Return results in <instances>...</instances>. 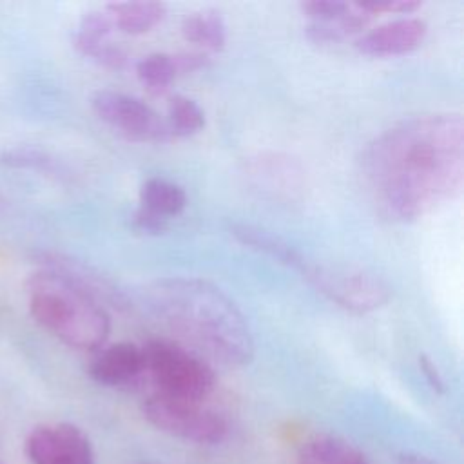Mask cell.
Masks as SVG:
<instances>
[{"label":"cell","mask_w":464,"mask_h":464,"mask_svg":"<svg viewBox=\"0 0 464 464\" xmlns=\"http://www.w3.org/2000/svg\"><path fill=\"white\" fill-rule=\"evenodd\" d=\"M373 14H370L368 11H364L361 7L359 2H352V9L339 16V18H332V20H323V22H310L306 25V34L310 40L314 42H339L346 36H352L359 31H362L370 18Z\"/></svg>","instance_id":"16"},{"label":"cell","mask_w":464,"mask_h":464,"mask_svg":"<svg viewBox=\"0 0 464 464\" xmlns=\"http://www.w3.org/2000/svg\"><path fill=\"white\" fill-rule=\"evenodd\" d=\"M152 304L172 332L199 353L227 364H248L254 339L245 315L214 285L201 279L170 277L150 290Z\"/></svg>","instance_id":"2"},{"label":"cell","mask_w":464,"mask_h":464,"mask_svg":"<svg viewBox=\"0 0 464 464\" xmlns=\"http://www.w3.org/2000/svg\"><path fill=\"white\" fill-rule=\"evenodd\" d=\"M399 464H440V462L419 453H402L399 457Z\"/></svg>","instance_id":"25"},{"label":"cell","mask_w":464,"mask_h":464,"mask_svg":"<svg viewBox=\"0 0 464 464\" xmlns=\"http://www.w3.org/2000/svg\"><path fill=\"white\" fill-rule=\"evenodd\" d=\"M167 129L172 136H190L205 127L203 109L190 98L174 94L167 105Z\"/></svg>","instance_id":"18"},{"label":"cell","mask_w":464,"mask_h":464,"mask_svg":"<svg viewBox=\"0 0 464 464\" xmlns=\"http://www.w3.org/2000/svg\"><path fill=\"white\" fill-rule=\"evenodd\" d=\"M420 366H422L424 375H426L428 381L431 382V386L437 388V390H442V381H440V375H439L437 368L433 366V362H431L430 359H426V357H420Z\"/></svg>","instance_id":"24"},{"label":"cell","mask_w":464,"mask_h":464,"mask_svg":"<svg viewBox=\"0 0 464 464\" xmlns=\"http://www.w3.org/2000/svg\"><path fill=\"white\" fill-rule=\"evenodd\" d=\"M299 464H370V460L348 440L319 433L301 446Z\"/></svg>","instance_id":"13"},{"label":"cell","mask_w":464,"mask_h":464,"mask_svg":"<svg viewBox=\"0 0 464 464\" xmlns=\"http://www.w3.org/2000/svg\"><path fill=\"white\" fill-rule=\"evenodd\" d=\"M89 375L103 386H125L143 375L141 346L116 343L100 348L89 364Z\"/></svg>","instance_id":"11"},{"label":"cell","mask_w":464,"mask_h":464,"mask_svg":"<svg viewBox=\"0 0 464 464\" xmlns=\"http://www.w3.org/2000/svg\"><path fill=\"white\" fill-rule=\"evenodd\" d=\"M428 33L422 18L404 16L384 22L355 40V47L370 56H395L417 49Z\"/></svg>","instance_id":"9"},{"label":"cell","mask_w":464,"mask_h":464,"mask_svg":"<svg viewBox=\"0 0 464 464\" xmlns=\"http://www.w3.org/2000/svg\"><path fill=\"white\" fill-rule=\"evenodd\" d=\"M361 163L375 199L390 216L422 218L460 192L462 116L430 112L402 120L368 143Z\"/></svg>","instance_id":"1"},{"label":"cell","mask_w":464,"mask_h":464,"mask_svg":"<svg viewBox=\"0 0 464 464\" xmlns=\"http://www.w3.org/2000/svg\"><path fill=\"white\" fill-rule=\"evenodd\" d=\"M25 451L33 464H94L89 437L69 422L34 428L27 437Z\"/></svg>","instance_id":"8"},{"label":"cell","mask_w":464,"mask_h":464,"mask_svg":"<svg viewBox=\"0 0 464 464\" xmlns=\"http://www.w3.org/2000/svg\"><path fill=\"white\" fill-rule=\"evenodd\" d=\"M136 74L150 92H163L178 76L174 58L167 53H150L136 63Z\"/></svg>","instance_id":"19"},{"label":"cell","mask_w":464,"mask_h":464,"mask_svg":"<svg viewBox=\"0 0 464 464\" xmlns=\"http://www.w3.org/2000/svg\"><path fill=\"white\" fill-rule=\"evenodd\" d=\"M303 274L326 297L352 312L364 314L375 310L382 306L390 297L388 286L379 277L366 272H337L308 263Z\"/></svg>","instance_id":"7"},{"label":"cell","mask_w":464,"mask_h":464,"mask_svg":"<svg viewBox=\"0 0 464 464\" xmlns=\"http://www.w3.org/2000/svg\"><path fill=\"white\" fill-rule=\"evenodd\" d=\"M364 11L370 14L375 13H411L420 7L419 0H368L359 2Z\"/></svg>","instance_id":"21"},{"label":"cell","mask_w":464,"mask_h":464,"mask_svg":"<svg viewBox=\"0 0 464 464\" xmlns=\"http://www.w3.org/2000/svg\"><path fill=\"white\" fill-rule=\"evenodd\" d=\"M105 11L116 31L141 34L163 20L167 7L163 2L154 0H127L107 4Z\"/></svg>","instance_id":"12"},{"label":"cell","mask_w":464,"mask_h":464,"mask_svg":"<svg viewBox=\"0 0 464 464\" xmlns=\"http://www.w3.org/2000/svg\"><path fill=\"white\" fill-rule=\"evenodd\" d=\"M174 58V65H176V72H192L199 67H203L208 62V53L205 51H183V53H176L172 54Z\"/></svg>","instance_id":"22"},{"label":"cell","mask_w":464,"mask_h":464,"mask_svg":"<svg viewBox=\"0 0 464 464\" xmlns=\"http://www.w3.org/2000/svg\"><path fill=\"white\" fill-rule=\"evenodd\" d=\"M143 375L150 379L156 393L203 402L216 384L208 362L188 348L172 341H149L141 346Z\"/></svg>","instance_id":"4"},{"label":"cell","mask_w":464,"mask_h":464,"mask_svg":"<svg viewBox=\"0 0 464 464\" xmlns=\"http://www.w3.org/2000/svg\"><path fill=\"white\" fill-rule=\"evenodd\" d=\"M140 203L152 214L169 219L185 208L187 196L179 185L163 178H150L141 185Z\"/></svg>","instance_id":"15"},{"label":"cell","mask_w":464,"mask_h":464,"mask_svg":"<svg viewBox=\"0 0 464 464\" xmlns=\"http://www.w3.org/2000/svg\"><path fill=\"white\" fill-rule=\"evenodd\" d=\"M114 31L116 29L105 7L89 11L82 16L76 27L74 45L82 54L92 58L102 65L121 67L127 60V53L121 44L112 40Z\"/></svg>","instance_id":"10"},{"label":"cell","mask_w":464,"mask_h":464,"mask_svg":"<svg viewBox=\"0 0 464 464\" xmlns=\"http://www.w3.org/2000/svg\"><path fill=\"white\" fill-rule=\"evenodd\" d=\"M352 9V2L343 0H310L301 4V11L310 18V22L332 20L346 14Z\"/></svg>","instance_id":"20"},{"label":"cell","mask_w":464,"mask_h":464,"mask_svg":"<svg viewBox=\"0 0 464 464\" xmlns=\"http://www.w3.org/2000/svg\"><path fill=\"white\" fill-rule=\"evenodd\" d=\"M145 419L160 431L196 444H218L227 437V420L201 402L150 393L141 404Z\"/></svg>","instance_id":"5"},{"label":"cell","mask_w":464,"mask_h":464,"mask_svg":"<svg viewBox=\"0 0 464 464\" xmlns=\"http://www.w3.org/2000/svg\"><path fill=\"white\" fill-rule=\"evenodd\" d=\"M234 236L237 239H241L245 245H250L252 248H257V250H263L295 268H299L301 272L306 268V261L301 257V254H297L292 246H288L285 241H281L279 237L265 232V230H259L256 227H250V225H239V227H234Z\"/></svg>","instance_id":"17"},{"label":"cell","mask_w":464,"mask_h":464,"mask_svg":"<svg viewBox=\"0 0 464 464\" xmlns=\"http://www.w3.org/2000/svg\"><path fill=\"white\" fill-rule=\"evenodd\" d=\"M27 304L33 319L63 344L100 350L109 337L111 319L98 299L62 272L44 266L27 279Z\"/></svg>","instance_id":"3"},{"label":"cell","mask_w":464,"mask_h":464,"mask_svg":"<svg viewBox=\"0 0 464 464\" xmlns=\"http://www.w3.org/2000/svg\"><path fill=\"white\" fill-rule=\"evenodd\" d=\"M181 34L187 42L201 47L205 53L219 51L227 40V29L221 14L214 9H198L181 20Z\"/></svg>","instance_id":"14"},{"label":"cell","mask_w":464,"mask_h":464,"mask_svg":"<svg viewBox=\"0 0 464 464\" xmlns=\"http://www.w3.org/2000/svg\"><path fill=\"white\" fill-rule=\"evenodd\" d=\"M91 105L102 121L130 140L163 141L170 138L165 118L136 96L118 91H98L92 94Z\"/></svg>","instance_id":"6"},{"label":"cell","mask_w":464,"mask_h":464,"mask_svg":"<svg viewBox=\"0 0 464 464\" xmlns=\"http://www.w3.org/2000/svg\"><path fill=\"white\" fill-rule=\"evenodd\" d=\"M134 225L145 232H161L165 230L167 227V219L152 214L150 210L140 207L136 212H134Z\"/></svg>","instance_id":"23"}]
</instances>
